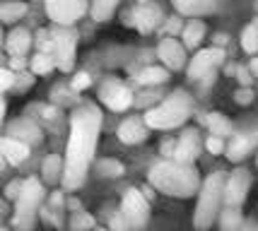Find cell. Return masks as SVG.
<instances>
[{
	"instance_id": "11",
	"label": "cell",
	"mask_w": 258,
	"mask_h": 231,
	"mask_svg": "<svg viewBox=\"0 0 258 231\" xmlns=\"http://www.w3.org/2000/svg\"><path fill=\"white\" fill-rule=\"evenodd\" d=\"M251 188V174L246 169H236L227 176V186H225V205L227 207H239L244 200H246V193Z\"/></svg>"
},
{
	"instance_id": "18",
	"label": "cell",
	"mask_w": 258,
	"mask_h": 231,
	"mask_svg": "<svg viewBox=\"0 0 258 231\" xmlns=\"http://www.w3.org/2000/svg\"><path fill=\"white\" fill-rule=\"evenodd\" d=\"M8 137L22 140V142H41V128L29 118H20L8 125Z\"/></svg>"
},
{
	"instance_id": "42",
	"label": "cell",
	"mask_w": 258,
	"mask_h": 231,
	"mask_svg": "<svg viewBox=\"0 0 258 231\" xmlns=\"http://www.w3.org/2000/svg\"><path fill=\"white\" fill-rule=\"evenodd\" d=\"M225 44H227V36L225 34H217V36H215V46H220V48H222Z\"/></svg>"
},
{
	"instance_id": "29",
	"label": "cell",
	"mask_w": 258,
	"mask_h": 231,
	"mask_svg": "<svg viewBox=\"0 0 258 231\" xmlns=\"http://www.w3.org/2000/svg\"><path fill=\"white\" fill-rule=\"evenodd\" d=\"M241 48L248 55L258 53V20H253L251 24L244 27V32H241Z\"/></svg>"
},
{
	"instance_id": "34",
	"label": "cell",
	"mask_w": 258,
	"mask_h": 231,
	"mask_svg": "<svg viewBox=\"0 0 258 231\" xmlns=\"http://www.w3.org/2000/svg\"><path fill=\"white\" fill-rule=\"evenodd\" d=\"M92 85V77L87 72H78V75L73 77V82H70V89L73 92H82V89H87Z\"/></svg>"
},
{
	"instance_id": "33",
	"label": "cell",
	"mask_w": 258,
	"mask_h": 231,
	"mask_svg": "<svg viewBox=\"0 0 258 231\" xmlns=\"http://www.w3.org/2000/svg\"><path fill=\"white\" fill-rule=\"evenodd\" d=\"M183 27L186 24L181 22V17H169L164 22V32H167V36H176V34H183Z\"/></svg>"
},
{
	"instance_id": "41",
	"label": "cell",
	"mask_w": 258,
	"mask_h": 231,
	"mask_svg": "<svg viewBox=\"0 0 258 231\" xmlns=\"http://www.w3.org/2000/svg\"><path fill=\"white\" fill-rule=\"evenodd\" d=\"M29 85H32V77L27 75V72H20V75H17V87H20V89H27Z\"/></svg>"
},
{
	"instance_id": "39",
	"label": "cell",
	"mask_w": 258,
	"mask_h": 231,
	"mask_svg": "<svg viewBox=\"0 0 258 231\" xmlns=\"http://www.w3.org/2000/svg\"><path fill=\"white\" fill-rule=\"evenodd\" d=\"M0 77H3V89H5V92H8V89H10L15 82H17V75L12 72L10 67H5V70L0 72Z\"/></svg>"
},
{
	"instance_id": "45",
	"label": "cell",
	"mask_w": 258,
	"mask_h": 231,
	"mask_svg": "<svg viewBox=\"0 0 258 231\" xmlns=\"http://www.w3.org/2000/svg\"><path fill=\"white\" fill-rule=\"evenodd\" d=\"M94 231H111V229H101V226H97V229H94Z\"/></svg>"
},
{
	"instance_id": "6",
	"label": "cell",
	"mask_w": 258,
	"mask_h": 231,
	"mask_svg": "<svg viewBox=\"0 0 258 231\" xmlns=\"http://www.w3.org/2000/svg\"><path fill=\"white\" fill-rule=\"evenodd\" d=\"M225 48L220 46H210V48H203L191 58L188 63V80L191 82H215V70L225 63Z\"/></svg>"
},
{
	"instance_id": "14",
	"label": "cell",
	"mask_w": 258,
	"mask_h": 231,
	"mask_svg": "<svg viewBox=\"0 0 258 231\" xmlns=\"http://www.w3.org/2000/svg\"><path fill=\"white\" fill-rule=\"evenodd\" d=\"M201 137H198V132L196 130H183L176 144H174V162H179V164H193L196 159H198V154H201Z\"/></svg>"
},
{
	"instance_id": "22",
	"label": "cell",
	"mask_w": 258,
	"mask_h": 231,
	"mask_svg": "<svg viewBox=\"0 0 258 231\" xmlns=\"http://www.w3.org/2000/svg\"><path fill=\"white\" fill-rule=\"evenodd\" d=\"M140 85H145V87H159V85H164L169 80V70L167 67H157V65H147L143 67L140 72H138V77H135Z\"/></svg>"
},
{
	"instance_id": "2",
	"label": "cell",
	"mask_w": 258,
	"mask_h": 231,
	"mask_svg": "<svg viewBox=\"0 0 258 231\" xmlns=\"http://www.w3.org/2000/svg\"><path fill=\"white\" fill-rule=\"evenodd\" d=\"M150 186L171 195V198H191L193 193H201V176L193 164H179L174 159H164L150 169Z\"/></svg>"
},
{
	"instance_id": "16",
	"label": "cell",
	"mask_w": 258,
	"mask_h": 231,
	"mask_svg": "<svg viewBox=\"0 0 258 231\" xmlns=\"http://www.w3.org/2000/svg\"><path fill=\"white\" fill-rule=\"evenodd\" d=\"M258 144V132H241V135H234L229 142H227V159L229 162H241L246 159L248 154L253 152V147Z\"/></svg>"
},
{
	"instance_id": "46",
	"label": "cell",
	"mask_w": 258,
	"mask_h": 231,
	"mask_svg": "<svg viewBox=\"0 0 258 231\" xmlns=\"http://www.w3.org/2000/svg\"><path fill=\"white\" fill-rule=\"evenodd\" d=\"M140 3H150V0H140Z\"/></svg>"
},
{
	"instance_id": "35",
	"label": "cell",
	"mask_w": 258,
	"mask_h": 231,
	"mask_svg": "<svg viewBox=\"0 0 258 231\" xmlns=\"http://www.w3.org/2000/svg\"><path fill=\"white\" fill-rule=\"evenodd\" d=\"M205 147H208V152H210V154H220V152H225V149H227L225 140H222V137H215V135H210V137H208Z\"/></svg>"
},
{
	"instance_id": "38",
	"label": "cell",
	"mask_w": 258,
	"mask_h": 231,
	"mask_svg": "<svg viewBox=\"0 0 258 231\" xmlns=\"http://www.w3.org/2000/svg\"><path fill=\"white\" fill-rule=\"evenodd\" d=\"M22 183H24V181H12L10 186L5 188V195H8V200L20 198V193H22Z\"/></svg>"
},
{
	"instance_id": "13",
	"label": "cell",
	"mask_w": 258,
	"mask_h": 231,
	"mask_svg": "<svg viewBox=\"0 0 258 231\" xmlns=\"http://www.w3.org/2000/svg\"><path fill=\"white\" fill-rule=\"evenodd\" d=\"M162 20H164V12L157 3H140L133 10V24L138 27V32L143 34L155 32L162 24Z\"/></svg>"
},
{
	"instance_id": "1",
	"label": "cell",
	"mask_w": 258,
	"mask_h": 231,
	"mask_svg": "<svg viewBox=\"0 0 258 231\" xmlns=\"http://www.w3.org/2000/svg\"><path fill=\"white\" fill-rule=\"evenodd\" d=\"M101 111L94 104H80L70 116V137L66 147V171L63 186L75 190L85 183L87 171L94 162V152L99 144Z\"/></svg>"
},
{
	"instance_id": "19",
	"label": "cell",
	"mask_w": 258,
	"mask_h": 231,
	"mask_svg": "<svg viewBox=\"0 0 258 231\" xmlns=\"http://www.w3.org/2000/svg\"><path fill=\"white\" fill-rule=\"evenodd\" d=\"M5 48H8V53H10L12 58H22L24 60L27 51L32 48V32L24 29V27L12 29V32L8 34V44H5Z\"/></svg>"
},
{
	"instance_id": "4",
	"label": "cell",
	"mask_w": 258,
	"mask_h": 231,
	"mask_svg": "<svg viewBox=\"0 0 258 231\" xmlns=\"http://www.w3.org/2000/svg\"><path fill=\"white\" fill-rule=\"evenodd\" d=\"M225 186L227 176L222 171H215L203 181L201 193H198V205L193 212V224L198 231H205L213 226V221L222 214L220 209L225 205Z\"/></svg>"
},
{
	"instance_id": "43",
	"label": "cell",
	"mask_w": 258,
	"mask_h": 231,
	"mask_svg": "<svg viewBox=\"0 0 258 231\" xmlns=\"http://www.w3.org/2000/svg\"><path fill=\"white\" fill-rule=\"evenodd\" d=\"M248 70L258 77V58H251V63H248Z\"/></svg>"
},
{
	"instance_id": "25",
	"label": "cell",
	"mask_w": 258,
	"mask_h": 231,
	"mask_svg": "<svg viewBox=\"0 0 258 231\" xmlns=\"http://www.w3.org/2000/svg\"><path fill=\"white\" fill-rule=\"evenodd\" d=\"M208 128H210V135H215V137H229L232 135V123L227 121V116H222V113H208Z\"/></svg>"
},
{
	"instance_id": "9",
	"label": "cell",
	"mask_w": 258,
	"mask_h": 231,
	"mask_svg": "<svg viewBox=\"0 0 258 231\" xmlns=\"http://www.w3.org/2000/svg\"><path fill=\"white\" fill-rule=\"evenodd\" d=\"M121 212L125 214V219L131 221L133 229H143L150 219V200L143 190L138 188H128L121 200Z\"/></svg>"
},
{
	"instance_id": "12",
	"label": "cell",
	"mask_w": 258,
	"mask_h": 231,
	"mask_svg": "<svg viewBox=\"0 0 258 231\" xmlns=\"http://www.w3.org/2000/svg\"><path fill=\"white\" fill-rule=\"evenodd\" d=\"M157 55L167 70H181L186 65V46L176 36H164L157 46Z\"/></svg>"
},
{
	"instance_id": "10",
	"label": "cell",
	"mask_w": 258,
	"mask_h": 231,
	"mask_svg": "<svg viewBox=\"0 0 258 231\" xmlns=\"http://www.w3.org/2000/svg\"><path fill=\"white\" fill-rule=\"evenodd\" d=\"M99 99L111 111H125L135 104L133 92L121 80H104L99 87Z\"/></svg>"
},
{
	"instance_id": "3",
	"label": "cell",
	"mask_w": 258,
	"mask_h": 231,
	"mask_svg": "<svg viewBox=\"0 0 258 231\" xmlns=\"http://www.w3.org/2000/svg\"><path fill=\"white\" fill-rule=\"evenodd\" d=\"M193 111V97L183 89L171 92L164 101H159L157 106L147 109L145 113V123L147 128H155V130H171V128H179L188 121Z\"/></svg>"
},
{
	"instance_id": "24",
	"label": "cell",
	"mask_w": 258,
	"mask_h": 231,
	"mask_svg": "<svg viewBox=\"0 0 258 231\" xmlns=\"http://www.w3.org/2000/svg\"><path fill=\"white\" fill-rule=\"evenodd\" d=\"M24 15H27V5L22 0H5L0 5V20H3V24H15L17 20H22Z\"/></svg>"
},
{
	"instance_id": "20",
	"label": "cell",
	"mask_w": 258,
	"mask_h": 231,
	"mask_svg": "<svg viewBox=\"0 0 258 231\" xmlns=\"http://www.w3.org/2000/svg\"><path fill=\"white\" fill-rule=\"evenodd\" d=\"M3 157H5V162L8 164H22L24 159L29 157V144L22 142V140H15V137H3Z\"/></svg>"
},
{
	"instance_id": "21",
	"label": "cell",
	"mask_w": 258,
	"mask_h": 231,
	"mask_svg": "<svg viewBox=\"0 0 258 231\" xmlns=\"http://www.w3.org/2000/svg\"><path fill=\"white\" fill-rule=\"evenodd\" d=\"M63 171H66V159H60L58 154H48L41 164V174H44L46 183H63Z\"/></svg>"
},
{
	"instance_id": "40",
	"label": "cell",
	"mask_w": 258,
	"mask_h": 231,
	"mask_svg": "<svg viewBox=\"0 0 258 231\" xmlns=\"http://www.w3.org/2000/svg\"><path fill=\"white\" fill-rule=\"evenodd\" d=\"M236 80L241 82V87H251V70L248 67H236Z\"/></svg>"
},
{
	"instance_id": "26",
	"label": "cell",
	"mask_w": 258,
	"mask_h": 231,
	"mask_svg": "<svg viewBox=\"0 0 258 231\" xmlns=\"http://www.w3.org/2000/svg\"><path fill=\"white\" fill-rule=\"evenodd\" d=\"M118 3L121 0H92V17L97 20V22H106V20H111V15L116 12L118 8Z\"/></svg>"
},
{
	"instance_id": "15",
	"label": "cell",
	"mask_w": 258,
	"mask_h": 231,
	"mask_svg": "<svg viewBox=\"0 0 258 231\" xmlns=\"http://www.w3.org/2000/svg\"><path fill=\"white\" fill-rule=\"evenodd\" d=\"M171 5L181 17L198 20V17H205V15H213L220 8V0H171Z\"/></svg>"
},
{
	"instance_id": "17",
	"label": "cell",
	"mask_w": 258,
	"mask_h": 231,
	"mask_svg": "<svg viewBox=\"0 0 258 231\" xmlns=\"http://www.w3.org/2000/svg\"><path fill=\"white\" fill-rule=\"evenodd\" d=\"M147 137V123L145 118H125L121 125H118V140L123 144H138Z\"/></svg>"
},
{
	"instance_id": "47",
	"label": "cell",
	"mask_w": 258,
	"mask_h": 231,
	"mask_svg": "<svg viewBox=\"0 0 258 231\" xmlns=\"http://www.w3.org/2000/svg\"><path fill=\"white\" fill-rule=\"evenodd\" d=\"M256 8H258V0H256Z\"/></svg>"
},
{
	"instance_id": "30",
	"label": "cell",
	"mask_w": 258,
	"mask_h": 231,
	"mask_svg": "<svg viewBox=\"0 0 258 231\" xmlns=\"http://www.w3.org/2000/svg\"><path fill=\"white\" fill-rule=\"evenodd\" d=\"M97 171L106 178H118L123 176V164L116 162V159H99L97 162Z\"/></svg>"
},
{
	"instance_id": "7",
	"label": "cell",
	"mask_w": 258,
	"mask_h": 231,
	"mask_svg": "<svg viewBox=\"0 0 258 231\" xmlns=\"http://www.w3.org/2000/svg\"><path fill=\"white\" fill-rule=\"evenodd\" d=\"M87 10H92L87 0H46V15L56 27H73Z\"/></svg>"
},
{
	"instance_id": "32",
	"label": "cell",
	"mask_w": 258,
	"mask_h": 231,
	"mask_svg": "<svg viewBox=\"0 0 258 231\" xmlns=\"http://www.w3.org/2000/svg\"><path fill=\"white\" fill-rule=\"evenodd\" d=\"M109 229L111 231H133V226H131V221L125 219L123 212L118 209V212L111 217V221H109Z\"/></svg>"
},
{
	"instance_id": "27",
	"label": "cell",
	"mask_w": 258,
	"mask_h": 231,
	"mask_svg": "<svg viewBox=\"0 0 258 231\" xmlns=\"http://www.w3.org/2000/svg\"><path fill=\"white\" fill-rule=\"evenodd\" d=\"M53 67H58V63L51 53H36L29 60V70H32L34 75H48Z\"/></svg>"
},
{
	"instance_id": "36",
	"label": "cell",
	"mask_w": 258,
	"mask_h": 231,
	"mask_svg": "<svg viewBox=\"0 0 258 231\" xmlns=\"http://www.w3.org/2000/svg\"><path fill=\"white\" fill-rule=\"evenodd\" d=\"M157 99H159V94L155 89H152V92H143L140 99H135V106H150L152 101H157ZM150 109H152V106H150Z\"/></svg>"
},
{
	"instance_id": "31",
	"label": "cell",
	"mask_w": 258,
	"mask_h": 231,
	"mask_svg": "<svg viewBox=\"0 0 258 231\" xmlns=\"http://www.w3.org/2000/svg\"><path fill=\"white\" fill-rule=\"evenodd\" d=\"M94 231V219L85 212H73V219H70V231Z\"/></svg>"
},
{
	"instance_id": "37",
	"label": "cell",
	"mask_w": 258,
	"mask_h": 231,
	"mask_svg": "<svg viewBox=\"0 0 258 231\" xmlns=\"http://www.w3.org/2000/svg\"><path fill=\"white\" fill-rule=\"evenodd\" d=\"M234 97H236V104H241V106H244V104H251V101H253V89H251V87H241Z\"/></svg>"
},
{
	"instance_id": "44",
	"label": "cell",
	"mask_w": 258,
	"mask_h": 231,
	"mask_svg": "<svg viewBox=\"0 0 258 231\" xmlns=\"http://www.w3.org/2000/svg\"><path fill=\"white\" fill-rule=\"evenodd\" d=\"M239 231H253V229H251V224H244V226H241Z\"/></svg>"
},
{
	"instance_id": "48",
	"label": "cell",
	"mask_w": 258,
	"mask_h": 231,
	"mask_svg": "<svg viewBox=\"0 0 258 231\" xmlns=\"http://www.w3.org/2000/svg\"><path fill=\"white\" fill-rule=\"evenodd\" d=\"M256 162H258V154H256Z\"/></svg>"
},
{
	"instance_id": "23",
	"label": "cell",
	"mask_w": 258,
	"mask_h": 231,
	"mask_svg": "<svg viewBox=\"0 0 258 231\" xmlns=\"http://www.w3.org/2000/svg\"><path fill=\"white\" fill-rule=\"evenodd\" d=\"M205 24L201 20H191V22L183 27V34H181V39H183V46L186 48H198L203 44V39H205Z\"/></svg>"
},
{
	"instance_id": "5",
	"label": "cell",
	"mask_w": 258,
	"mask_h": 231,
	"mask_svg": "<svg viewBox=\"0 0 258 231\" xmlns=\"http://www.w3.org/2000/svg\"><path fill=\"white\" fill-rule=\"evenodd\" d=\"M44 186L39 183V178H24L22 183V193L17 198V207H15V217H12V224L20 231H27L34 226V219H36V212H41V202H44Z\"/></svg>"
},
{
	"instance_id": "8",
	"label": "cell",
	"mask_w": 258,
	"mask_h": 231,
	"mask_svg": "<svg viewBox=\"0 0 258 231\" xmlns=\"http://www.w3.org/2000/svg\"><path fill=\"white\" fill-rule=\"evenodd\" d=\"M75 48H78V32L73 27H56L53 29V58L58 70L70 72L75 67Z\"/></svg>"
},
{
	"instance_id": "28",
	"label": "cell",
	"mask_w": 258,
	"mask_h": 231,
	"mask_svg": "<svg viewBox=\"0 0 258 231\" xmlns=\"http://www.w3.org/2000/svg\"><path fill=\"white\" fill-rule=\"evenodd\" d=\"M244 224H246V221L241 217L239 207H227L225 212L220 214V226H222V231H239Z\"/></svg>"
}]
</instances>
